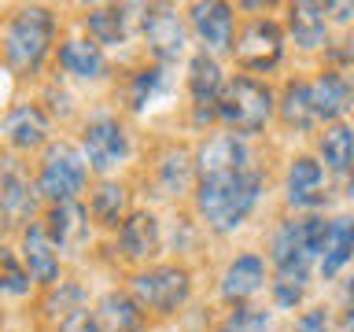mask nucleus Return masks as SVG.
Segmentation results:
<instances>
[{"label":"nucleus","instance_id":"20","mask_svg":"<svg viewBox=\"0 0 354 332\" xmlns=\"http://www.w3.org/2000/svg\"><path fill=\"white\" fill-rule=\"evenodd\" d=\"M306 93H310V107H314V118L317 122H339L343 111L351 107V85L339 71H321L314 82H306Z\"/></svg>","mask_w":354,"mask_h":332},{"label":"nucleus","instance_id":"32","mask_svg":"<svg viewBox=\"0 0 354 332\" xmlns=\"http://www.w3.org/2000/svg\"><path fill=\"white\" fill-rule=\"evenodd\" d=\"M159 196H177L188 181V155L185 151H170L159 163Z\"/></svg>","mask_w":354,"mask_h":332},{"label":"nucleus","instance_id":"27","mask_svg":"<svg viewBox=\"0 0 354 332\" xmlns=\"http://www.w3.org/2000/svg\"><path fill=\"white\" fill-rule=\"evenodd\" d=\"M273 111H281V122H284L288 129H295V133H310V129L317 126V118H314V107H310L306 82H288Z\"/></svg>","mask_w":354,"mask_h":332},{"label":"nucleus","instance_id":"11","mask_svg":"<svg viewBox=\"0 0 354 332\" xmlns=\"http://www.w3.org/2000/svg\"><path fill=\"white\" fill-rule=\"evenodd\" d=\"M251 163V148L243 144V137L232 133H214L196 148V177H218V174H236L248 170Z\"/></svg>","mask_w":354,"mask_h":332},{"label":"nucleus","instance_id":"4","mask_svg":"<svg viewBox=\"0 0 354 332\" xmlns=\"http://www.w3.org/2000/svg\"><path fill=\"white\" fill-rule=\"evenodd\" d=\"M273 107H277V96L270 85L251 77V74H236L221 85L218 104H214V118L232 137H254V133H262L270 126Z\"/></svg>","mask_w":354,"mask_h":332},{"label":"nucleus","instance_id":"22","mask_svg":"<svg viewBox=\"0 0 354 332\" xmlns=\"http://www.w3.org/2000/svg\"><path fill=\"white\" fill-rule=\"evenodd\" d=\"M59 66L77 82H100L107 74V55L88 37H66L59 44Z\"/></svg>","mask_w":354,"mask_h":332},{"label":"nucleus","instance_id":"9","mask_svg":"<svg viewBox=\"0 0 354 332\" xmlns=\"http://www.w3.org/2000/svg\"><path fill=\"white\" fill-rule=\"evenodd\" d=\"M140 30H144V41H148V52L155 55L159 66H170L174 59L185 55V41H188V30L181 15L166 4H151L144 8L140 15Z\"/></svg>","mask_w":354,"mask_h":332},{"label":"nucleus","instance_id":"18","mask_svg":"<svg viewBox=\"0 0 354 332\" xmlns=\"http://www.w3.org/2000/svg\"><path fill=\"white\" fill-rule=\"evenodd\" d=\"M22 266L30 273V284H41V288H52L59 281V251L52 248L48 232H44L41 221H30L22 229Z\"/></svg>","mask_w":354,"mask_h":332},{"label":"nucleus","instance_id":"15","mask_svg":"<svg viewBox=\"0 0 354 332\" xmlns=\"http://www.w3.org/2000/svg\"><path fill=\"white\" fill-rule=\"evenodd\" d=\"M0 214H4L11 225H19V221H33V214H37V188L30 185L26 170L8 159L4 166H0Z\"/></svg>","mask_w":354,"mask_h":332},{"label":"nucleus","instance_id":"17","mask_svg":"<svg viewBox=\"0 0 354 332\" xmlns=\"http://www.w3.org/2000/svg\"><path fill=\"white\" fill-rule=\"evenodd\" d=\"M221 85H225L221 63L207 52H196L188 59V96H192V107H196V122L214 118V104H218Z\"/></svg>","mask_w":354,"mask_h":332},{"label":"nucleus","instance_id":"12","mask_svg":"<svg viewBox=\"0 0 354 332\" xmlns=\"http://www.w3.org/2000/svg\"><path fill=\"white\" fill-rule=\"evenodd\" d=\"M188 26L199 41H203L207 55L229 52L232 48V33H236V19H232L229 4H218V0H207V4H192L188 8Z\"/></svg>","mask_w":354,"mask_h":332},{"label":"nucleus","instance_id":"24","mask_svg":"<svg viewBox=\"0 0 354 332\" xmlns=\"http://www.w3.org/2000/svg\"><path fill=\"white\" fill-rule=\"evenodd\" d=\"M288 33L299 48L314 52V48H325L328 41V11L325 4H292L288 8Z\"/></svg>","mask_w":354,"mask_h":332},{"label":"nucleus","instance_id":"30","mask_svg":"<svg viewBox=\"0 0 354 332\" xmlns=\"http://www.w3.org/2000/svg\"><path fill=\"white\" fill-rule=\"evenodd\" d=\"M30 273H26V266H22V259L15 251L8 248V243H0V295H30Z\"/></svg>","mask_w":354,"mask_h":332},{"label":"nucleus","instance_id":"34","mask_svg":"<svg viewBox=\"0 0 354 332\" xmlns=\"http://www.w3.org/2000/svg\"><path fill=\"white\" fill-rule=\"evenodd\" d=\"M0 321H4V310H0Z\"/></svg>","mask_w":354,"mask_h":332},{"label":"nucleus","instance_id":"23","mask_svg":"<svg viewBox=\"0 0 354 332\" xmlns=\"http://www.w3.org/2000/svg\"><path fill=\"white\" fill-rule=\"evenodd\" d=\"M351 248H354L351 218H328L325 240H321V251H317V273L325 277V281L339 277V273H343V266L351 262Z\"/></svg>","mask_w":354,"mask_h":332},{"label":"nucleus","instance_id":"28","mask_svg":"<svg viewBox=\"0 0 354 332\" xmlns=\"http://www.w3.org/2000/svg\"><path fill=\"white\" fill-rule=\"evenodd\" d=\"M126 11L129 8H118V4H107V8H88L85 11V30H88V41L93 44H122L126 41Z\"/></svg>","mask_w":354,"mask_h":332},{"label":"nucleus","instance_id":"19","mask_svg":"<svg viewBox=\"0 0 354 332\" xmlns=\"http://www.w3.org/2000/svg\"><path fill=\"white\" fill-rule=\"evenodd\" d=\"M262 284H266V259L262 255H236L229 266H225V273H221V299L225 303H248L251 295H259L262 292Z\"/></svg>","mask_w":354,"mask_h":332},{"label":"nucleus","instance_id":"5","mask_svg":"<svg viewBox=\"0 0 354 332\" xmlns=\"http://www.w3.org/2000/svg\"><path fill=\"white\" fill-rule=\"evenodd\" d=\"M129 295L140 310H151V314H162V317L177 314L192 295V273L185 266H151V270L133 273Z\"/></svg>","mask_w":354,"mask_h":332},{"label":"nucleus","instance_id":"31","mask_svg":"<svg viewBox=\"0 0 354 332\" xmlns=\"http://www.w3.org/2000/svg\"><path fill=\"white\" fill-rule=\"evenodd\" d=\"M218 332H270V310L240 303V306L218 325Z\"/></svg>","mask_w":354,"mask_h":332},{"label":"nucleus","instance_id":"13","mask_svg":"<svg viewBox=\"0 0 354 332\" xmlns=\"http://www.w3.org/2000/svg\"><path fill=\"white\" fill-rule=\"evenodd\" d=\"M0 129H4V140H8L15 151H33V148H41V144L48 140L52 118H48V111H44L41 104L22 100V104H15V107L4 115Z\"/></svg>","mask_w":354,"mask_h":332},{"label":"nucleus","instance_id":"1","mask_svg":"<svg viewBox=\"0 0 354 332\" xmlns=\"http://www.w3.org/2000/svg\"><path fill=\"white\" fill-rule=\"evenodd\" d=\"M266 177L259 166L236 174H218V177H196V210L214 232H232L251 218L259 207Z\"/></svg>","mask_w":354,"mask_h":332},{"label":"nucleus","instance_id":"33","mask_svg":"<svg viewBox=\"0 0 354 332\" xmlns=\"http://www.w3.org/2000/svg\"><path fill=\"white\" fill-rule=\"evenodd\" d=\"M59 332H96V325H93V314H88V310H77L74 317L59 321Z\"/></svg>","mask_w":354,"mask_h":332},{"label":"nucleus","instance_id":"16","mask_svg":"<svg viewBox=\"0 0 354 332\" xmlns=\"http://www.w3.org/2000/svg\"><path fill=\"white\" fill-rule=\"evenodd\" d=\"M44 232H48L55 251H77L88 240V210L77 199H63L44 210Z\"/></svg>","mask_w":354,"mask_h":332},{"label":"nucleus","instance_id":"6","mask_svg":"<svg viewBox=\"0 0 354 332\" xmlns=\"http://www.w3.org/2000/svg\"><path fill=\"white\" fill-rule=\"evenodd\" d=\"M88 181V166L82 159V151L74 144H52L41 159L37 170V196H44L48 203H63V199H74Z\"/></svg>","mask_w":354,"mask_h":332},{"label":"nucleus","instance_id":"7","mask_svg":"<svg viewBox=\"0 0 354 332\" xmlns=\"http://www.w3.org/2000/svg\"><path fill=\"white\" fill-rule=\"evenodd\" d=\"M232 59L248 74H266L284 55V30L273 19H254L240 33H232Z\"/></svg>","mask_w":354,"mask_h":332},{"label":"nucleus","instance_id":"29","mask_svg":"<svg viewBox=\"0 0 354 332\" xmlns=\"http://www.w3.org/2000/svg\"><path fill=\"white\" fill-rule=\"evenodd\" d=\"M166 85H170L166 66L151 63V66H144V71H137V74L129 77V107L133 111H148L155 100L166 93Z\"/></svg>","mask_w":354,"mask_h":332},{"label":"nucleus","instance_id":"10","mask_svg":"<svg viewBox=\"0 0 354 332\" xmlns=\"http://www.w3.org/2000/svg\"><path fill=\"white\" fill-rule=\"evenodd\" d=\"M284 196L295 210H317L328 199L325 166L314 155H295L288 163V174H284Z\"/></svg>","mask_w":354,"mask_h":332},{"label":"nucleus","instance_id":"21","mask_svg":"<svg viewBox=\"0 0 354 332\" xmlns=\"http://www.w3.org/2000/svg\"><path fill=\"white\" fill-rule=\"evenodd\" d=\"M96 332H140L144 329V310L133 303L129 292H104L93 310Z\"/></svg>","mask_w":354,"mask_h":332},{"label":"nucleus","instance_id":"3","mask_svg":"<svg viewBox=\"0 0 354 332\" xmlns=\"http://www.w3.org/2000/svg\"><path fill=\"white\" fill-rule=\"evenodd\" d=\"M55 44V15L41 4L19 8L15 15L4 22V37H0V48H4V63L11 74L19 77H33L44 66Z\"/></svg>","mask_w":354,"mask_h":332},{"label":"nucleus","instance_id":"14","mask_svg":"<svg viewBox=\"0 0 354 332\" xmlns=\"http://www.w3.org/2000/svg\"><path fill=\"white\" fill-rule=\"evenodd\" d=\"M118 251L126 262H148L162 251V229L151 210H129L118 225Z\"/></svg>","mask_w":354,"mask_h":332},{"label":"nucleus","instance_id":"25","mask_svg":"<svg viewBox=\"0 0 354 332\" xmlns=\"http://www.w3.org/2000/svg\"><path fill=\"white\" fill-rule=\"evenodd\" d=\"M126 203H129V192H126V185H118V181H100L93 188V199H88V218L96 221V225H104V229H118L122 225V218H126Z\"/></svg>","mask_w":354,"mask_h":332},{"label":"nucleus","instance_id":"26","mask_svg":"<svg viewBox=\"0 0 354 332\" xmlns=\"http://www.w3.org/2000/svg\"><path fill=\"white\" fill-rule=\"evenodd\" d=\"M317 148H321V159H325V166L332 174L347 177L351 159H354V133H351L347 122H332V126H325Z\"/></svg>","mask_w":354,"mask_h":332},{"label":"nucleus","instance_id":"2","mask_svg":"<svg viewBox=\"0 0 354 332\" xmlns=\"http://www.w3.org/2000/svg\"><path fill=\"white\" fill-rule=\"evenodd\" d=\"M270 262H273V303L281 310H295L310 288L314 270V251L306 243L303 218H288L277 225L270 240Z\"/></svg>","mask_w":354,"mask_h":332},{"label":"nucleus","instance_id":"8","mask_svg":"<svg viewBox=\"0 0 354 332\" xmlns=\"http://www.w3.org/2000/svg\"><path fill=\"white\" fill-rule=\"evenodd\" d=\"M129 155V133L118 118L111 115H100V118H88L85 129H82V159L88 170L96 174H111L115 166L126 163Z\"/></svg>","mask_w":354,"mask_h":332}]
</instances>
